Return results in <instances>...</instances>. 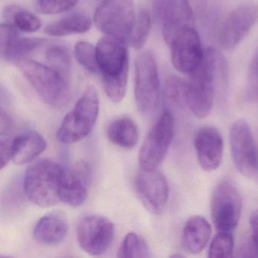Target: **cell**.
<instances>
[{"mask_svg": "<svg viewBox=\"0 0 258 258\" xmlns=\"http://www.w3.org/2000/svg\"><path fill=\"white\" fill-rule=\"evenodd\" d=\"M228 64L220 51L214 48L204 50L203 58L199 66L188 74L185 83V104L199 118L209 115L212 110L216 83L228 75Z\"/></svg>", "mask_w": 258, "mask_h": 258, "instance_id": "obj_1", "label": "cell"}, {"mask_svg": "<svg viewBox=\"0 0 258 258\" xmlns=\"http://www.w3.org/2000/svg\"><path fill=\"white\" fill-rule=\"evenodd\" d=\"M96 50L104 90L113 102L118 103L126 95L129 73L125 42L106 36L99 40Z\"/></svg>", "mask_w": 258, "mask_h": 258, "instance_id": "obj_2", "label": "cell"}, {"mask_svg": "<svg viewBox=\"0 0 258 258\" xmlns=\"http://www.w3.org/2000/svg\"><path fill=\"white\" fill-rule=\"evenodd\" d=\"M17 66L46 105L57 109L69 105L72 96L69 78L49 66L28 58L18 60Z\"/></svg>", "mask_w": 258, "mask_h": 258, "instance_id": "obj_3", "label": "cell"}, {"mask_svg": "<svg viewBox=\"0 0 258 258\" xmlns=\"http://www.w3.org/2000/svg\"><path fill=\"white\" fill-rule=\"evenodd\" d=\"M64 169L55 161L40 160L27 169L24 191L28 199L40 208H49L60 202L59 190Z\"/></svg>", "mask_w": 258, "mask_h": 258, "instance_id": "obj_4", "label": "cell"}, {"mask_svg": "<svg viewBox=\"0 0 258 258\" xmlns=\"http://www.w3.org/2000/svg\"><path fill=\"white\" fill-rule=\"evenodd\" d=\"M99 111L97 91L93 86L84 90L75 108L69 111L57 131L60 143L72 144L84 140L93 131Z\"/></svg>", "mask_w": 258, "mask_h": 258, "instance_id": "obj_5", "label": "cell"}, {"mask_svg": "<svg viewBox=\"0 0 258 258\" xmlns=\"http://www.w3.org/2000/svg\"><path fill=\"white\" fill-rule=\"evenodd\" d=\"M135 21L134 0H104L95 12L98 29L125 43L131 37Z\"/></svg>", "mask_w": 258, "mask_h": 258, "instance_id": "obj_6", "label": "cell"}, {"mask_svg": "<svg viewBox=\"0 0 258 258\" xmlns=\"http://www.w3.org/2000/svg\"><path fill=\"white\" fill-rule=\"evenodd\" d=\"M174 131L173 112L166 108L149 131L140 148L139 163L142 169L158 168L167 155Z\"/></svg>", "mask_w": 258, "mask_h": 258, "instance_id": "obj_7", "label": "cell"}, {"mask_svg": "<svg viewBox=\"0 0 258 258\" xmlns=\"http://www.w3.org/2000/svg\"><path fill=\"white\" fill-rule=\"evenodd\" d=\"M136 102L143 114L153 112L159 103L160 81L158 66L153 53L142 52L136 61Z\"/></svg>", "mask_w": 258, "mask_h": 258, "instance_id": "obj_8", "label": "cell"}, {"mask_svg": "<svg viewBox=\"0 0 258 258\" xmlns=\"http://www.w3.org/2000/svg\"><path fill=\"white\" fill-rule=\"evenodd\" d=\"M242 202L239 191L229 179L220 181L211 196L213 223L219 232H232L241 217Z\"/></svg>", "mask_w": 258, "mask_h": 258, "instance_id": "obj_9", "label": "cell"}, {"mask_svg": "<svg viewBox=\"0 0 258 258\" xmlns=\"http://www.w3.org/2000/svg\"><path fill=\"white\" fill-rule=\"evenodd\" d=\"M232 161L238 171L249 179H256V145L247 121L239 119L232 123L229 132Z\"/></svg>", "mask_w": 258, "mask_h": 258, "instance_id": "obj_10", "label": "cell"}, {"mask_svg": "<svg viewBox=\"0 0 258 258\" xmlns=\"http://www.w3.org/2000/svg\"><path fill=\"white\" fill-rule=\"evenodd\" d=\"M114 234L112 222L102 216H86L77 225L78 244L82 250L93 256H99L108 250Z\"/></svg>", "mask_w": 258, "mask_h": 258, "instance_id": "obj_11", "label": "cell"}, {"mask_svg": "<svg viewBox=\"0 0 258 258\" xmlns=\"http://www.w3.org/2000/svg\"><path fill=\"white\" fill-rule=\"evenodd\" d=\"M134 188L137 197L145 208L155 214H161L168 202V182L162 173L157 169H140L134 179Z\"/></svg>", "mask_w": 258, "mask_h": 258, "instance_id": "obj_12", "label": "cell"}, {"mask_svg": "<svg viewBox=\"0 0 258 258\" xmlns=\"http://www.w3.org/2000/svg\"><path fill=\"white\" fill-rule=\"evenodd\" d=\"M154 9L167 44L178 33L194 25L195 13L186 0H155Z\"/></svg>", "mask_w": 258, "mask_h": 258, "instance_id": "obj_13", "label": "cell"}, {"mask_svg": "<svg viewBox=\"0 0 258 258\" xmlns=\"http://www.w3.org/2000/svg\"><path fill=\"white\" fill-rule=\"evenodd\" d=\"M171 61L178 72L189 74L199 66L204 55L199 33L194 27L178 33L169 43Z\"/></svg>", "mask_w": 258, "mask_h": 258, "instance_id": "obj_14", "label": "cell"}, {"mask_svg": "<svg viewBox=\"0 0 258 258\" xmlns=\"http://www.w3.org/2000/svg\"><path fill=\"white\" fill-rule=\"evenodd\" d=\"M257 7L244 6L228 15L220 26L217 41L223 49L238 46L250 32L257 20Z\"/></svg>", "mask_w": 258, "mask_h": 258, "instance_id": "obj_15", "label": "cell"}, {"mask_svg": "<svg viewBox=\"0 0 258 258\" xmlns=\"http://www.w3.org/2000/svg\"><path fill=\"white\" fill-rule=\"evenodd\" d=\"M90 165L86 161H78L63 171L60 185V202L73 208L82 206L87 200L90 183Z\"/></svg>", "mask_w": 258, "mask_h": 258, "instance_id": "obj_16", "label": "cell"}, {"mask_svg": "<svg viewBox=\"0 0 258 258\" xmlns=\"http://www.w3.org/2000/svg\"><path fill=\"white\" fill-rule=\"evenodd\" d=\"M194 146L199 165L205 171L217 170L221 164L223 140L214 126L201 128L195 136Z\"/></svg>", "mask_w": 258, "mask_h": 258, "instance_id": "obj_17", "label": "cell"}, {"mask_svg": "<svg viewBox=\"0 0 258 258\" xmlns=\"http://www.w3.org/2000/svg\"><path fill=\"white\" fill-rule=\"evenodd\" d=\"M69 228V220L64 212L51 211L37 221L33 235L42 245L55 246L66 239Z\"/></svg>", "mask_w": 258, "mask_h": 258, "instance_id": "obj_18", "label": "cell"}, {"mask_svg": "<svg viewBox=\"0 0 258 258\" xmlns=\"http://www.w3.org/2000/svg\"><path fill=\"white\" fill-rule=\"evenodd\" d=\"M211 235V225L206 219L201 216L190 217L182 229V248L187 253L197 254L206 247Z\"/></svg>", "mask_w": 258, "mask_h": 258, "instance_id": "obj_19", "label": "cell"}, {"mask_svg": "<svg viewBox=\"0 0 258 258\" xmlns=\"http://www.w3.org/2000/svg\"><path fill=\"white\" fill-rule=\"evenodd\" d=\"M47 147L44 137L31 131L13 139V160L15 164L23 165L35 160Z\"/></svg>", "mask_w": 258, "mask_h": 258, "instance_id": "obj_20", "label": "cell"}, {"mask_svg": "<svg viewBox=\"0 0 258 258\" xmlns=\"http://www.w3.org/2000/svg\"><path fill=\"white\" fill-rule=\"evenodd\" d=\"M107 136L108 140L116 146L132 149L138 142V127L130 117H119L109 123Z\"/></svg>", "mask_w": 258, "mask_h": 258, "instance_id": "obj_21", "label": "cell"}, {"mask_svg": "<svg viewBox=\"0 0 258 258\" xmlns=\"http://www.w3.org/2000/svg\"><path fill=\"white\" fill-rule=\"evenodd\" d=\"M91 26L90 18L86 15L78 13L50 24L45 28V32L52 37H64L87 32Z\"/></svg>", "mask_w": 258, "mask_h": 258, "instance_id": "obj_22", "label": "cell"}, {"mask_svg": "<svg viewBox=\"0 0 258 258\" xmlns=\"http://www.w3.org/2000/svg\"><path fill=\"white\" fill-rule=\"evenodd\" d=\"M4 16L10 25L23 32H36L42 26L41 22L35 15L16 6L7 7Z\"/></svg>", "mask_w": 258, "mask_h": 258, "instance_id": "obj_23", "label": "cell"}, {"mask_svg": "<svg viewBox=\"0 0 258 258\" xmlns=\"http://www.w3.org/2000/svg\"><path fill=\"white\" fill-rule=\"evenodd\" d=\"M117 256L120 258L149 257L150 249L144 238L135 232H130L123 238Z\"/></svg>", "mask_w": 258, "mask_h": 258, "instance_id": "obj_24", "label": "cell"}, {"mask_svg": "<svg viewBox=\"0 0 258 258\" xmlns=\"http://www.w3.org/2000/svg\"><path fill=\"white\" fill-rule=\"evenodd\" d=\"M46 59L49 67L69 78L72 72V58L69 50L61 45H52L46 52Z\"/></svg>", "mask_w": 258, "mask_h": 258, "instance_id": "obj_25", "label": "cell"}, {"mask_svg": "<svg viewBox=\"0 0 258 258\" xmlns=\"http://www.w3.org/2000/svg\"><path fill=\"white\" fill-rule=\"evenodd\" d=\"M151 28L152 19L150 14L146 10H141L136 18L135 24L130 37L131 43L134 49H140L146 44L150 34Z\"/></svg>", "mask_w": 258, "mask_h": 258, "instance_id": "obj_26", "label": "cell"}, {"mask_svg": "<svg viewBox=\"0 0 258 258\" xmlns=\"http://www.w3.org/2000/svg\"><path fill=\"white\" fill-rule=\"evenodd\" d=\"M185 83L176 77L167 80L164 89V100L167 107L179 108L185 104Z\"/></svg>", "mask_w": 258, "mask_h": 258, "instance_id": "obj_27", "label": "cell"}, {"mask_svg": "<svg viewBox=\"0 0 258 258\" xmlns=\"http://www.w3.org/2000/svg\"><path fill=\"white\" fill-rule=\"evenodd\" d=\"M234 238L231 232H219L213 238L208 249V256L212 258L232 257Z\"/></svg>", "mask_w": 258, "mask_h": 258, "instance_id": "obj_28", "label": "cell"}, {"mask_svg": "<svg viewBox=\"0 0 258 258\" xmlns=\"http://www.w3.org/2000/svg\"><path fill=\"white\" fill-rule=\"evenodd\" d=\"M77 61L84 69L93 74L99 73L96 48L85 41L78 42L75 48Z\"/></svg>", "mask_w": 258, "mask_h": 258, "instance_id": "obj_29", "label": "cell"}, {"mask_svg": "<svg viewBox=\"0 0 258 258\" xmlns=\"http://www.w3.org/2000/svg\"><path fill=\"white\" fill-rule=\"evenodd\" d=\"M46 42L45 39L42 38H25L19 36L17 40L12 46L5 59L7 61H16L23 58L25 55L35 50L41 46Z\"/></svg>", "mask_w": 258, "mask_h": 258, "instance_id": "obj_30", "label": "cell"}, {"mask_svg": "<svg viewBox=\"0 0 258 258\" xmlns=\"http://www.w3.org/2000/svg\"><path fill=\"white\" fill-rule=\"evenodd\" d=\"M19 37L17 29L12 25H0V57L5 59L7 54L11 49L18 37Z\"/></svg>", "mask_w": 258, "mask_h": 258, "instance_id": "obj_31", "label": "cell"}, {"mask_svg": "<svg viewBox=\"0 0 258 258\" xmlns=\"http://www.w3.org/2000/svg\"><path fill=\"white\" fill-rule=\"evenodd\" d=\"M257 55L255 54L249 67L246 89L247 99L250 100L256 101L257 99Z\"/></svg>", "mask_w": 258, "mask_h": 258, "instance_id": "obj_32", "label": "cell"}, {"mask_svg": "<svg viewBox=\"0 0 258 258\" xmlns=\"http://www.w3.org/2000/svg\"><path fill=\"white\" fill-rule=\"evenodd\" d=\"M13 140H0V170H3L13 158Z\"/></svg>", "mask_w": 258, "mask_h": 258, "instance_id": "obj_33", "label": "cell"}, {"mask_svg": "<svg viewBox=\"0 0 258 258\" xmlns=\"http://www.w3.org/2000/svg\"><path fill=\"white\" fill-rule=\"evenodd\" d=\"M14 120L7 110L0 109V136H5L13 130Z\"/></svg>", "mask_w": 258, "mask_h": 258, "instance_id": "obj_34", "label": "cell"}, {"mask_svg": "<svg viewBox=\"0 0 258 258\" xmlns=\"http://www.w3.org/2000/svg\"><path fill=\"white\" fill-rule=\"evenodd\" d=\"M11 104V94L7 87L0 83V109L7 110Z\"/></svg>", "mask_w": 258, "mask_h": 258, "instance_id": "obj_35", "label": "cell"}, {"mask_svg": "<svg viewBox=\"0 0 258 258\" xmlns=\"http://www.w3.org/2000/svg\"><path fill=\"white\" fill-rule=\"evenodd\" d=\"M195 15H201L206 8L208 0H186Z\"/></svg>", "mask_w": 258, "mask_h": 258, "instance_id": "obj_36", "label": "cell"}, {"mask_svg": "<svg viewBox=\"0 0 258 258\" xmlns=\"http://www.w3.org/2000/svg\"><path fill=\"white\" fill-rule=\"evenodd\" d=\"M249 225H250V235L257 236V212L256 211L250 214Z\"/></svg>", "mask_w": 258, "mask_h": 258, "instance_id": "obj_37", "label": "cell"}, {"mask_svg": "<svg viewBox=\"0 0 258 258\" xmlns=\"http://www.w3.org/2000/svg\"></svg>", "mask_w": 258, "mask_h": 258, "instance_id": "obj_38", "label": "cell"}]
</instances>
